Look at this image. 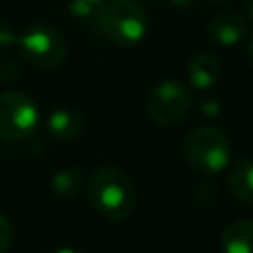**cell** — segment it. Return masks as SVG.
I'll return each mask as SVG.
<instances>
[{
    "mask_svg": "<svg viewBox=\"0 0 253 253\" xmlns=\"http://www.w3.org/2000/svg\"><path fill=\"white\" fill-rule=\"evenodd\" d=\"M87 194L93 210L107 221L126 219L136 204V192L126 172L115 166L97 168L87 184Z\"/></svg>",
    "mask_w": 253,
    "mask_h": 253,
    "instance_id": "obj_1",
    "label": "cell"
},
{
    "mask_svg": "<svg viewBox=\"0 0 253 253\" xmlns=\"http://www.w3.org/2000/svg\"><path fill=\"white\" fill-rule=\"evenodd\" d=\"M99 34L117 45H136L146 36V14L136 0H107L95 18Z\"/></svg>",
    "mask_w": 253,
    "mask_h": 253,
    "instance_id": "obj_2",
    "label": "cell"
},
{
    "mask_svg": "<svg viewBox=\"0 0 253 253\" xmlns=\"http://www.w3.org/2000/svg\"><path fill=\"white\" fill-rule=\"evenodd\" d=\"M184 156L188 164L206 174L221 172L231 158V142L217 126H198L184 140Z\"/></svg>",
    "mask_w": 253,
    "mask_h": 253,
    "instance_id": "obj_3",
    "label": "cell"
},
{
    "mask_svg": "<svg viewBox=\"0 0 253 253\" xmlns=\"http://www.w3.org/2000/svg\"><path fill=\"white\" fill-rule=\"evenodd\" d=\"M20 55L36 69H55L65 61L67 45L63 36L49 24H32L20 34Z\"/></svg>",
    "mask_w": 253,
    "mask_h": 253,
    "instance_id": "obj_4",
    "label": "cell"
},
{
    "mask_svg": "<svg viewBox=\"0 0 253 253\" xmlns=\"http://www.w3.org/2000/svg\"><path fill=\"white\" fill-rule=\"evenodd\" d=\"M192 107V95L188 87L176 79H164L156 83L144 101L148 119L156 125L170 126L180 123Z\"/></svg>",
    "mask_w": 253,
    "mask_h": 253,
    "instance_id": "obj_5",
    "label": "cell"
},
{
    "mask_svg": "<svg viewBox=\"0 0 253 253\" xmlns=\"http://www.w3.org/2000/svg\"><path fill=\"white\" fill-rule=\"evenodd\" d=\"M40 109L36 101L22 91L0 93V138L24 140L38 128Z\"/></svg>",
    "mask_w": 253,
    "mask_h": 253,
    "instance_id": "obj_6",
    "label": "cell"
},
{
    "mask_svg": "<svg viewBox=\"0 0 253 253\" xmlns=\"http://www.w3.org/2000/svg\"><path fill=\"white\" fill-rule=\"evenodd\" d=\"M208 34L219 45H237L247 36V20L235 10H219L208 20Z\"/></svg>",
    "mask_w": 253,
    "mask_h": 253,
    "instance_id": "obj_7",
    "label": "cell"
},
{
    "mask_svg": "<svg viewBox=\"0 0 253 253\" xmlns=\"http://www.w3.org/2000/svg\"><path fill=\"white\" fill-rule=\"evenodd\" d=\"M45 130L55 140H75L85 132V119L73 109H55L47 115Z\"/></svg>",
    "mask_w": 253,
    "mask_h": 253,
    "instance_id": "obj_8",
    "label": "cell"
},
{
    "mask_svg": "<svg viewBox=\"0 0 253 253\" xmlns=\"http://www.w3.org/2000/svg\"><path fill=\"white\" fill-rule=\"evenodd\" d=\"M219 71H221L219 61L206 51L192 55L188 61V81L192 83V87L200 91L213 87L219 79Z\"/></svg>",
    "mask_w": 253,
    "mask_h": 253,
    "instance_id": "obj_9",
    "label": "cell"
},
{
    "mask_svg": "<svg viewBox=\"0 0 253 253\" xmlns=\"http://www.w3.org/2000/svg\"><path fill=\"white\" fill-rule=\"evenodd\" d=\"M223 253H253V219H235L221 231Z\"/></svg>",
    "mask_w": 253,
    "mask_h": 253,
    "instance_id": "obj_10",
    "label": "cell"
},
{
    "mask_svg": "<svg viewBox=\"0 0 253 253\" xmlns=\"http://www.w3.org/2000/svg\"><path fill=\"white\" fill-rule=\"evenodd\" d=\"M227 186L231 194L245 206H253V160H237L227 174Z\"/></svg>",
    "mask_w": 253,
    "mask_h": 253,
    "instance_id": "obj_11",
    "label": "cell"
},
{
    "mask_svg": "<svg viewBox=\"0 0 253 253\" xmlns=\"http://www.w3.org/2000/svg\"><path fill=\"white\" fill-rule=\"evenodd\" d=\"M83 182H85V176H83V170L79 168H73V166H67V168H61L53 174L51 178V190L57 198H63V200H69L73 196H77L83 188Z\"/></svg>",
    "mask_w": 253,
    "mask_h": 253,
    "instance_id": "obj_12",
    "label": "cell"
},
{
    "mask_svg": "<svg viewBox=\"0 0 253 253\" xmlns=\"http://www.w3.org/2000/svg\"><path fill=\"white\" fill-rule=\"evenodd\" d=\"M99 8L101 6H95L87 0H71L69 2V14L77 20H83V22H95Z\"/></svg>",
    "mask_w": 253,
    "mask_h": 253,
    "instance_id": "obj_13",
    "label": "cell"
},
{
    "mask_svg": "<svg viewBox=\"0 0 253 253\" xmlns=\"http://www.w3.org/2000/svg\"><path fill=\"white\" fill-rule=\"evenodd\" d=\"M18 42H20V32L10 22L0 20V49L18 45Z\"/></svg>",
    "mask_w": 253,
    "mask_h": 253,
    "instance_id": "obj_14",
    "label": "cell"
},
{
    "mask_svg": "<svg viewBox=\"0 0 253 253\" xmlns=\"http://www.w3.org/2000/svg\"><path fill=\"white\" fill-rule=\"evenodd\" d=\"M20 77V65L14 59H0V81L10 83Z\"/></svg>",
    "mask_w": 253,
    "mask_h": 253,
    "instance_id": "obj_15",
    "label": "cell"
},
{
    "mask_svg": "<svg viewBox=\"0 0 253 253\" xmlns=\"http://www.w3.org/2000/svg\"><path fill=\"white\" fill-rule=\"evenodd\" d=\"M14 239V227L12 223L0 213V253H6Z\"/></svg>",
    "mask_w": 253,
    "mask_h": 253,
    "instance_id": "obj_16",
    "label": "cell"
},
{
    "mask_svg": "<svg viewBox=\"0 0 253 253\" xmlns=\"http://www.w3.org/2000/svg\"><path fill=\"white\" fill-rule=\"evenodd\" d=\"M200 109H202V113L208 115V117H213V115H217V113L221 111V107H219L217 101H204V103L200 105Z\"/></svg>",
    "mask_w": 253,
    "mask_h": 253,
    "instance_id": "obj_17",
    "label": "cell"
},
{
    "mask_svg": "<svg viewBox=\"0 0 253 253\" xmlns=\"http://www.w3.org/2000/svg\"><path fill=\"white\" fill-rule=\"evenodd\" d=\"M174 8H178V10H190V8H194L196 6V2L198 0H168Z\"/></svg>",
    "mask_w": 253,
    "mask_h": 253,
    "instance_id": "obj_18",
    "label": "cell"
},
{
    "mask_svg": "<svg viewBox=\"0 0 253 253\" xmlns=\"http://www.w3.org/2000/svg\"><path fill=\"white\" fill-rule=\"evenodd\" d=\"M49 253H79V251L73 249V247H55V249H51Z\"/></svg>",
    "mask_w": 253,
    "mask_h": 253,
    "instance_id": "obj_19",
    "label": "cell"
},
{
    "mask_svg": "<svg viewBox=\"0 0 253 253\" xmlns=\"http://www.w3.org/2000/svg\"><path fill=\"white\" fill-rule=\"evenodd\" d=\"M247 59H249V63L253 65V36H251V40H249V43H247Z\"/></svg>",
    "mask_w": 253,
    "mask_h": 253,
    "instance_id": "obj_20",
    "label": "cell"
},
{
    "mask_svg": "<svg viewBox=\"0 0 253 253\" xmlns=\"http://www.w3.org/2000/svg\"><path fill=\"white\" fill-rule=\"evenodd\" d=\"M245 10H247V16H249V20L253 22V0H247V2H245Z\"/></svg>",
    "mask_w": 253,
    "mask_h": 253,
    "instance_id": "obj_21",
    "label": "cell"
},
{
    "mask_svg": "<svg viewBox=\"0 0 253 253\" xmlns=\"http://www.w3.org/2000/svg\"><path fill=\"white\" fill-rule=\"evenodd\" d=\"M87 2H91V4H95V6H103L107 0H87Z\"/></svg>",
    "mask_w": 253,
    "mask_h": 253,
    "instance_id": "obj_22",
    "label": "cell"
},
{
    "mask_svg": "<svg viewBox=\"0 0 253 253\" xmlns=\"http://www.w3.org/2000/svg\"><path fill=\"white\" fill-rule=\"evenodd\" d=\"M210 2H215V4H223V2H227V0H210Z\"/></svg>",
    "mask_w": 253,
    "mask_h": 253,
    "instance_id": "obj_23",
    "label": "cell"
}]
</instances>
